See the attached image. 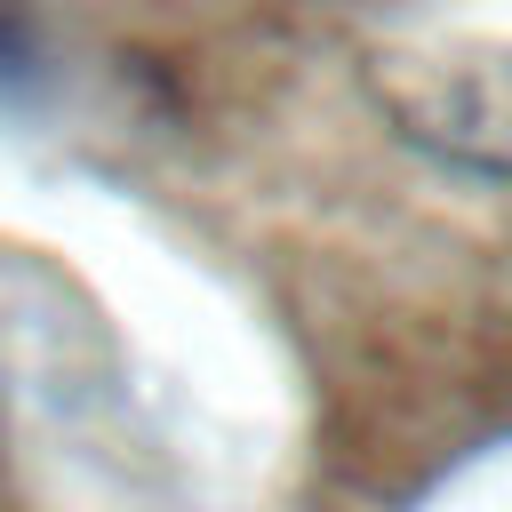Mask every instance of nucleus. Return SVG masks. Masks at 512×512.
<instances>
[{
    "instance_id": "nucleus-1",
    "label": "nucleus",
    "mask_w": 512,
    "mask_h": 512,
    "mask_svg": "<svg viewBox=\"0 0 512 512\" xmlns=\"http://www.w3.org/2000/svg\"><path fill=\"white\" fill-rule=\"evenodd\" d=\"M360 72L408 144L512 184V40H400Z\"/></svg>"
},
{
    "instance_id": "nucleus-2",
    "label": "nucleus",
    "mask_w": 512,
    "mask_h": 512,
    "mask_svg": "<svg viewBox=\"0 0 512 512\" xmlns=\"http://www.w3.org/2000/svg\"><path fill=\"white\" fill-rule=\"evenodd\" d=\"M0 64H16V24L0 16Z\"/></svg>"
}]
</instances>
